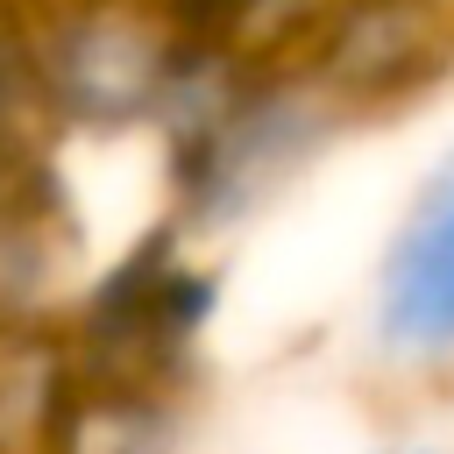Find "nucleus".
Here are the masks:
<instances>
[{
    "mask_svg": "<svg viewBox=\"0 0 454 454\" xmlns=\"http://www.w3.org/2000/svg\"><path fill=\"white\" fill-rule=\"evenodd\" d=\"M362 348L383 376H454V142L404 192L362 291Z\"/></svg>",
    "mask_w": 454,
    "mask_h": 454,
    "instance_id": "nucleus-1",
    "label": "nucleus"
},
{
    "mask_svg": "<svg viewBox=\"0 0 454 454\" xmlns=\"http://www.w3.org/2000/svg\"><path fill=\"white\" fill-rule=\"evenodd\" d=\"M362 454H433V440H419V433H397V440H376V447H362Z\"/></svg>",
    "mask_w": 454,
    "mask_h": 454,
    "instance_id": "nucleus-2",
    "label": "nucleus"
},
{
    "mask_svg": "<svg viewBox=\"0 0 454 454\" xmlns=\"http://www.w3.org/2000/svg\"><path fill=\"white\" fill-rule=\"evenodd\" d=\"M433 454H440V447H433Z\"/></svg>",
    "mask_w": 454,
    "mask_h": 454,
    "instance_id": "nucleus-3",
    "label": "nucleus"
}]
</instances>
